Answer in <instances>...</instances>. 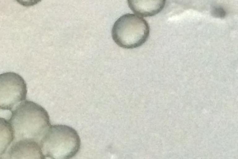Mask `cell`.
I'll list each match as a JSON object with an SVG mask.
<instances>
[{
	"instance_id": "8",
	"label": "cell",
	"mask_w": 238,
	"mask_h": 159,
	"mask_svg": "<svg viewBox=\"0 0 238 159\" xmlns=\"http://www.w3.org/2000/svg\"><path fill=\"white\" fill-rule=\"evenodd\" d=\"M212 14L214 17L221 18L225 17L226 13L223 8L220 7H216L212 9Z\"/></svg>"
},
{
	"instance_id": "4",
	"label": "cell",
	"mask_w": 238,
	"mask_h": 159,
	"mask_svg": "<svg viewBox=\"0 0 238 159\" xmlns=\"http://www.w3.org/2000/svg\"><path fill=\"white\" fill-rule=\"evenodd\" d=\"M27 92L26 83L18 74L7 72L0 75V109L12 111L25 100Z\"/></svg>"
},
{
	"instance_id": "5",
	"label": "cell",
	"mask_w": 238,
	"mask_h": 159,
	"mask_svg": "<svg viewBox=\"0 0 238 159\" xmlns=\"http://www.w3.org/2000/svg\"><path fill=\"white\" fill-rule=\"evenodd\" d=\"M5 154L8 159L46 158L39 143L28 139L13 142Z\"/></svg>"
},
{
	"instance_id": "6",
	"label": "cell",
	"mask_w": 238,
	"mask_h": 159,
	"mask_svg": "<svg viewBox=\"0 0 238 159\" xmlns=\"http://www.w3.org/2000/svg\"><path fill=\"white\" fill-rule=\"evenodd\" d=\"M129 7L136 14L143 17H151L161 11L166 0H127Z\"/></svg>"
},
{
	"instance_id": "2",
	"label": "cell",
	"mask_w": 238,
	"mask_h": 159,
	"mask_svg": "<svg viewBox=\"0 0 238 159\" xmlns=\"http://www.w3.org/2000/svg\"><path fill=\"white\" fill-rule=\"evenodd\" d=\"M39 144L45 158L67 159L77 153L81 140L73 128L66 125H54L49 127Z\"/></svg>"
},
{
	"instance_id": "1",
	"label": "cell",
	"mask_w": 238,
	"mask_h": 159,
	"mask_svg": "<svg viewBox=\"0 0 238 159\" xmlns=\"http://www.w3.org/2000/svg\"><path fill=\"white\" fill-rule=\"evenodd\" d=\"M8 120L14 131L13 142L28 139L39 143L51 125L49 116L46 109L38 104L29 100L22 102L12 110Z\"/></svg>"
},
{
	"instance_id": "9",
	"label": "cell",
	"mask_w": 238,
	"mask_h": 159,
	"mask_svg": "<svg viewBox=\"0 0 238 159\" xmlns=\"http://www.w3.org/2000/svg\"><path fill=\"white\" fill-rule=\"evenodd\" d=\"M21 5L26 7L34 6L40 2L42 0H15Z\"/></svg>"
},
{
	"instance_id": "3",
	"label": "cell",
	"mask_w": 238,
	"mask_h": 159,
	"mask_svg": "<svg viewBox=\"0 0 238 159\" xmlns=\"http://www.w3.org/2000/svg\"><path fill=\"white\" fill-rule=\"evenodd\" d=\"M150 27L147 21L139 16L127 13L119 18L112 30V36L119 46L126 49L139 47L147 40Z\"/></svg>"
},
{
	"instance_id": "7",
	"label": "cell",
	"mask_w": 238,
	"mask_h": 159,
	"mask_svg": "<svg viewBox=\"0 0 238 159\" xmlns=\"http://www.w3.org/2000/svg\"><path fill=\"white\" fill-rule=\"evenodd\" d=\"M0 157L3 155L14 140V133L9 120L0 118Z\"/></svg>"
}]
</instances>
